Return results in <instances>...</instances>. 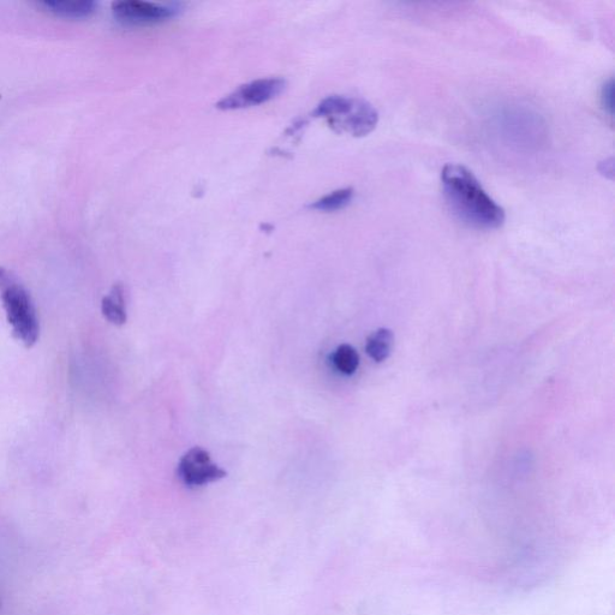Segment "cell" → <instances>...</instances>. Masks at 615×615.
I'll return each mask as SVG.
<instances>
[{
    "label": "cell",
    "instance_id": "obj_12",
    "mask_svg": "<svg viewBox=\"0 0 615 615\" xmlns=\"http://www.w3.org/2000/svg\"><path fill=\"white\" fill-rule=\"evenodd\" d=\"M614 95V83L613 80H609L603 85L601 89V104L603 109L608 113L609 116H613V98Z\"/></svg>",
    "mask_w": 615,
    "mask_h": 615
},
{
    "label": "cell",
    "instance_id": "obj_6",
    "mask_svg": "<svg viewBox=\"0 0 615 615\" xmlns=\"http://www.w3.org/2000/svg\"><path fill=\"white\" fill-rule=\"evenodd\" d=\"M112 9L119 21L133 26L155 25L176 15V9L169 5L142 0H123L113 4Z\"/></svg>",
    "mask_w": 615,
    "mask_h": 615
},
{
    "label": "cell",
    "instance_id": "obj_2",
    "mask_svg": "<svg viewBox=\"0 0 615 615\" xmlns=\"http://www.w3.org/2000/svg\"><path fill=\"white\" fill-rule=\"evenodd\" d=\"M0 300L14 336L27 348H32L40 333L37 310L25 286L3 267H0Z\"/></svg>",
    "mask_w": 615,
    "mask_h": 615
},
{
    "label": "cell",
    "instance_id": "obj_5",
    "mask_svg": "<svg viewBox=\"0 0 615 615\" xmlns=\"http://www.w3.org/2000/svg\"><path fill=\"white\" fill-rule=\"evenodd\" d=\"M178 476L185 486L201 487L224 479L226 471L212 463L210 453L194 447L179 462Z\"/></svg>",
    "mask_w": 615,
    "mask_h": 615
},
{
    "label": "cell",
    "instance_id": "obj_1",
    "mask_svg": "<svg viewBox=\"0 0 615 615\" xmlns=\"http://www.w3.org/2000/svg\"><path fill=\"white\" fill-rule=\"evenodd\" d=\"M447 202L459 219L476 229L493 230L505 223L500 207L467 167L449 164L441 172Z\"/></svg>",
    "mask_w": 615,
    "mask_h": 615
},
{
    "label": "cell",
    "instance_id": "obj_11",
    "mask_svg": "<svg viewBox=\"0 0 615 615\" xmlns=\"http://www.w3.org/2000/svg\"><path fill=\"white\" fill-rule=\"evenodd\" d=\"M332 360L339 372L345 375L355 374L358 366H360V356L349 344L340 345L334 352Z\"/></svg>",
    "mask_w": 615,
    "mask_h": 615
},
{
    "label": "cell",
    "instance_id": "obj_10",
    "mask_svg": "<svg viewBox=\"0 0 615 615\" xmlns=\"http://www.w3.org/2000/svg\"><path fill=\"white\" fill-rule=\"evenodd\" d=\"M354 189L344 188L333 191L320 200L313 203L312 208L320 212H336L343 210L346 206L350 205L352 199H354Z\"/></svg>",
    "mask_w": 615,
    "mask_h": 615
},
{
    "label": "cell",
    "instance_id": "obj_7",
    "mask_svg": "<svg viewBox=\"0 0 615 615\" xmlns=\"http://www.w3.org/2000/svg\"><path fill=\"white\" fill-rule=\"evenodd\" d=\"M101 312L111 324L122 326L127 322V310H125L124 286L116 284L110 294L101 302Z\"/></svg>",
    "mask_w": 615,
    "mask_h": 615
},
{
    "label": "cell",
    "instance_id": "obj_4",
    "mask_svg": "<svg viewBox=\"0 0 615 615\" xmlns=\"http://www.w3.org/2000/svg\"><path fill=\"white\" fill-rule=\"evenodd\" d=\"M285 85V81L278 77L249 82L226 95L217 107L219 110L232 111L265 104L278 97L284 91Z\"/></svg>",
    "mask_w": 615,
    "mask_h": 615
},
{
    "label": "cell",
    "instance_id": "obj_3",
    "mask_svg": "<svg viewBox=\"0 0 615 615\" xmlns=\"http://www.w3.org/2000/svg\"><path fill=\"white\" fill-rule=\"evenodd\" d=\"M324 117L328 124L339 133L363 137L372 133L379 122V113L367 101L332 95L322 100L314 112Z\"/></svg>",
    "mask_w": 615,
    "mask_h": 615
},
{
    "label": "cell",
    "instance_id": "obj_9",
    "mask_svg": "<svg viewBox=\"0 0 615 615\" xmlns=\"http://www.w3.org/2000/svg\"><path fill=\"white\" fill-rule=\"evenodd\" d=\"M394 343L392 331L380 328L367 340L366 350L370 358L375 362H384L390 357Z\"/></svg>",
    "mask_w": 615,
    "mask_h": 615
},
{
    "label": "cell",
    "instance_id": "obj_13",
    "mask_svg": "<svg viewBox=\"0 0 615 615\" xmlns=\"http://www.w3.org/2000/svg\"><path fill=\"white\" fill-rule=\"evenodd\" d=\"M599 170L602 173V175L612 178L613 177V159H608L605 161V163H602L599 167Z\"/></svg>",
    "mask_w": 615,
    "mask_h": 615
},
{
    "label": "cell",
    "instance_id": "obj_8",
    "mask_svg": "<svg viewBox=\"0 0 615 615\" xmlns=\"http://www.w3.org/2000/svg\"><path fill=\"white\" fill-rule=\"evenodd\" d=\"M43 7L58 16L81 19L94 13L97 4L92 0H52L44 2Z\"/></svg>",
    "mask_w": 615,
    "mask_h": 615
}]
</instances>
